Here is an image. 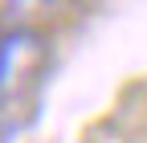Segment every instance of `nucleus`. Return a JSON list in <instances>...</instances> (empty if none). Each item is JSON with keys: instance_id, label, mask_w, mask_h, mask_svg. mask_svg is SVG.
Returning <instances> with one entry per match:
<instances>
[{"instance_id": "obj_1", "label": "nucleus", "mask_w": 147, "mask_h": 143, "mask_svg": "<svg viewBox=\"0 0 147 143\" xmlns=\"http://www.w3.org/2000/svg\"><path fill=\"white\" fill-rule=\"evenodd\" d=\"M49 45L37 29H8L0 33V98H21L33 90L45 69Z\"/></svg>"}]
</instances>
